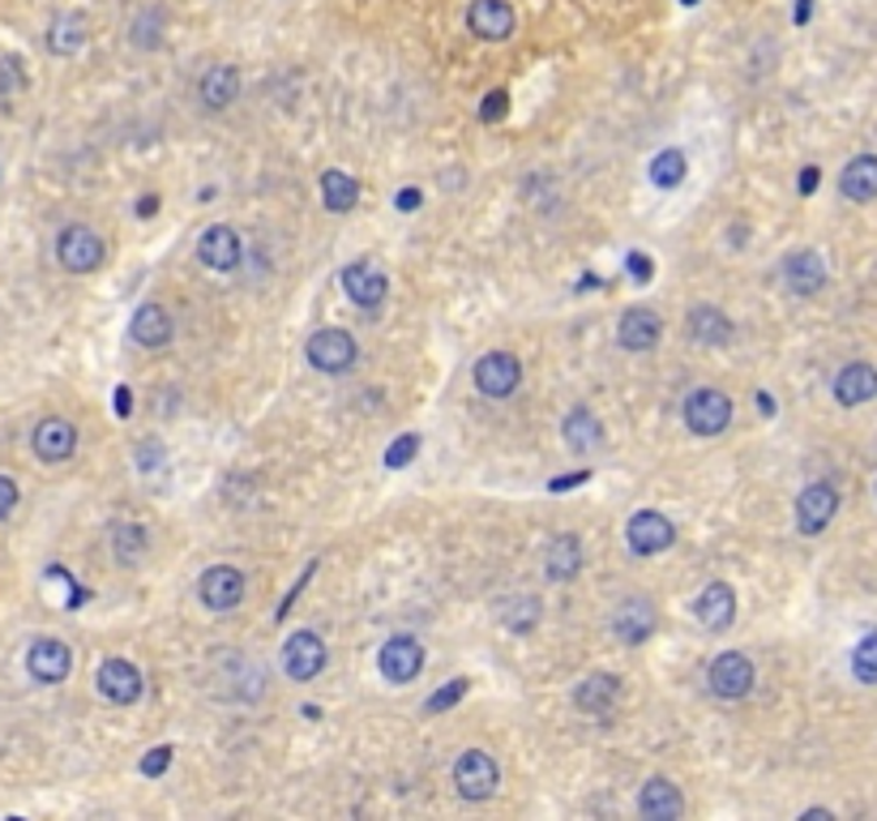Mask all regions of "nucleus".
I'll return each mask as SVG.
<instances>
[{"instance_id":"51","label":"nucleus","mask_w":877,"mask_h":821,"mask_svg":"<svg viewBox=\"0 0 877 821\" xmlns=\"http://www.w3.org/2000/svg\"><path fill=\"white\" fill-rule=\"evenodd\" d=\"M758 407H762V415H775V403H770V394H758Z\"/></svg>"},{"instance_id":"20","label":"nucleus","mask_w":877,"mask_h":821,"mask_svg":"<svg viewBox=\"0 0 877 821\" xmlns=\"http://www.w3.org/2000/svg\"><path fill=\"white\" fill-rule=\"evenodd\" d=\"M830 394H835L839 407H865L869 398H877V368L874 364H865V359L844 364V368L835 373V382H830Z\"/></svg>"},{"instance_id":"4","label":"nucleus","mask_w":877,"mask_h":821,"mask_svg":"<svg viewBox=\"0 0 877 821\" xmlns=\"http://www.w3.org/2000/svg\"><path fill=\"white\" fill-rule=\"evenodd\" d=\"M454 788H459L463 800H489V795H496V788H501V766H496L493 753H484V749L459 753V762H454Z\"/></svg>"},{"instance_id":"21","label":"nucleus","mask_w":877,"mask_h":821,"mask_svg":"<svg viewBox=\"0 0 877 821\" xmlns=\"http://www.w3.org/2000/svg\"><path fill=\"white\" fill-rule=\"evenodd\" d=\"M659 338H663V322H659L656 308H625L621 322H617V343L625 352H656Z\"/></svg>"},{"instance_id":"17","label":"nucleus","mask_w":877,"mask_h":821,"mask_svg":"<svg viewBox=\"0 0 877 821\" xmlns=\"http://www.w3.org/2000/svg\"><path fill=\"white\" fill-rule=\"evenodd\" d=\"M197 600L206 603L210 612H231L245 600V574L231 565H210L206 574L197 577Z\"/></svg>"},{"instance_id":"36","label":"nucleus","mask_w":877,"mask_h":821,"mask_svg":"<svg viewBox=\"0 0 877 821\" xmlns=\"http://www.w3.org/2000/svg\"><path fill=\"white\" fill-rule=\"evenodd\" d=\"M851 676L860 684H877V633L856 642V651H851Z\"/></svg>"},{"instance_id":"29","label":"nucleus","mask_w":877,"mask_h":821,"mask_svg":"<svg viewBox=\"0 0 877 821\" xmlns=\"http://www.w3.org/2000/svg\"><path fill=\"white\" fill-rule=\"evenodd\" d=\"M561 437H565V445L574 449V454H595L603 445V424L600 415L591 407H574L570 415H565V424H561Z\"/></svg>"},{"instance_id":"43","label":"nucleus","mask_w":877,"mask_h":821,"mask_svg":"<svg viewBox=\"0 0 877 821\" xmlns=\"http://www.w3.org/2000/svg\"><path fill=\"white\" fill-rule=\"evenodd\" d=\"M13 510H18V484L9 475H0V522L9 518Z\"/></svg>"},{"instance_id":"2","label":"nucleus","mask_w":877,"mask_h":821,"mask_svg":"<svg viewBox=\"0 0 877 821\" xmlns=\"http://www.w3.org/2000/svg\"><path fill=\"white\" fill-rule=\"evenodd\" d=\"M56 261L69 274H95L104 266V236L86 222H69L56 236Z\"/></svg>"},{"instance_id":"46","label":"nucleus","mask_w":877,"mask_h":821,"mask_svg":"<svg viewBox=\"0 0 877 821\" xmlns=\"http://www.w3.org/2000/svg\"><path fill=\"white\" fill-rule=\"evenodd\" d=\"M129 410H134V394L120 385V389H116V415H120V419H129Z\"/></svg>"},{"instance_id":"27","label":"nucleus","mask_w":877,"mask_h":821,"mask_svg":"<svg viewBox=\"0 0 877 821\" xmlns=\"http://www.w3.org/2000/svg\"><path fill=\"white\" fill-rule=\"evenodd\" d=\"M578 574H582V540L565 531V535H556L549 544V552H544V577L556 582V586H565V582H574Z\"/></svg>"},{"instance_id":"52","label":"nucleus","mask_w":877,"mask_h":821,"mask_svg":"<svg viewBox=\"0 0 877 821\" xmlns=\"http://www.w3.org/2000/svg\"><path fill=\"white\" fill-rule=\"evenodd\" d=\"M686 4H698V0H686Z\"/></svg>"},{"instance_id":"48","label":"nucleus","mask_w":877,"mask_h":821,"mask_svg":"<svg viewBox=\"0 0 877 821\" xmlns=\"http://www.w3.org/2000/svg\"><path fill=\"white\" fill-rule=\"evenodd\" d=\"M394 206H398V210H407V215H412V210H420V192H415V189L398 192V197H394Z\"/></svg>"},{"instance_id":"30","label":"nucleus","mask_w":877,"mask_h":821,"mask_svg":"<svg viewBox=\"0 0 877 821\" xmlns=\"http://www.w3.org/2000/svg\"><path fill=\"white\" fill-rule=\"evenodd\" d=\"M839 189L848 201L865 206V201H877V155H856L844 176H839Z\"/></svg>"},{"instance_id":"10","label":"nucleus","mask_w":877,"mask_h":821,"mask_svg":"<svg viewBox=\"0 0 877 821\" xmlns=\"http://www.w3.org/2000/svg\"><path fill=\"white\" fill-rule=\"evenodd\" d=\"M835 514H839V488L826 484V479L809 484L805 493L796 496V531L800 535H822L826 526L835 522Z\"/></svg>"},{"instance_id":"7","label":"nucleus","mask_w":877,"mask_h":821,"mask_svg":"<svg viewBox=\"0 0 877 821\" xmlns=\"http://www.w3.org/2000/svg\"><path fill=\"white\" fill-rule=\"evenodd\" d=\"M377 667L390 684H412L424 672V646L412 633H394L385 637V646L377 651Z\"/></svg>"},{"instance_id":"9","label":"nucleus","mask_w":877,"mask_h":821,"mask_svg":"<svg viewBox=\"0 0 877 821\" xmlns=\"http://www.w3.org/2000/svg\"><path fill=\"white\" fill-rule=\"evenodd\" d=\"M283 672L296 684H308L313 676H322L326 672V642H322V633L313 630L292 633L287 646H283Z\"/></svg>"},{"instance_id":"49","label":"nucleus","mask_w":877,"mask_h":821,"mask_svg":"<svg viewBox=\"0 0 877 821\" xmlns=\"http://www.w3.org/2000/svg\"><path fill=\"white\" fill-rule=\"evenodd\" d=\"M809 13H814V0H796V27H805V22H809Z\"/></svg>"},{"instance_id":"33","label":"nucleus","mask_w":877,"mask_h":821,"mask_svg":"<svg viewBox=\"0 0 877 821\" xmlns=\"http://www.w3.org/2000/svg\"><path fill=\"white\" fill-rule=\"evenodd\" d=\"M322 197H326V210H334V215H347V210H356L359 185L352 180V176H347V171L329 167L326 176H322Z\"/></svg>"},{"instance_id":"41","label":"nucleus","mask_w":877,"mask_h":821,"mask_svg":"<svg viewBox=\"0 0 877 821\" xmlns=\"http://www.w3.org/2000/svg\"><path fill=\"white\" fill-rule=\"evenodd\" d=\"M625 266H630L633 283H651V278H656V261H651L647 253H630V257H625Z\"/></svg>"},{"instance_id":"32","label":"nucleus","mask_w":877,"mask_h":821,"mask_svg":"<svg viewBox=\"0 0 877 821\" xmlns=\"http://www.w3.org/2000/svg\"><path fill=\"white\" fill-rule=\"evenodd\" d=\"M146 547H150V540H146V526L141 522H116L111 526V556L120 565H138L141 556H146Z\"/></svg>"},{"instance_id":"18","label":"nucleus","mask_w":877,"mask_h":821,"mask_svg":"<svg viewBox=\"0 0 877 821\" xmlns=\"http://www.w3.org/2000/svg\"><path fill=\"white\" fill-rule=\"evenodd\" d=\"M693 616H698L702 630L711 633L732 630V621H737V591L728 582H707L698 591V600H693Z\"/></svg>"},{"instance_id":"8","label":"nucleus","mask_w":877,"mask_h":821,"mask_svg":"<svg viewBox=\"0 0 877 821\" xmlns=\"http://www.w3.org/2000/svg\"><path fill=\"white\" fill-rule=\"evenodd\" d=\"M95 689L99 698H108L111 706H134L146 693V681H141V667L129 663V659H104L99 663V676H95Z\"/></svg>"},{"instance_id":"6","label":"nucleus","mask_w":877,"mask_h":821,"mask_svg":"<svg viewBox=\"0 0 877 821\" xmlns=\"http://www.w3.org/2000/svg\"><path fill=\"white\" fill-rule=\"evenodd\" d=\"M659 625V607L651 600H642V595H630V600H621L612 607V616H608V630L617 642H625V646H642V642H651V633Z\"/></svg>"},{"instance_id":"14","label":"nucleus","mask_w":877,"mask_h":821,"mask_svg":"<svg viewBox=\"0 0 877 821\" xmlns=\"http://www.w3.org/2000/svg\"><path fill=\"white\" fill-rule=\"evenodd\" d=\"M240 257H245V245H240V231H236V227L215 222V227L201 231V240H197V261H201L206 270L231 274L240 266Z\"/></svg>"},{"instance_id":"22","label":"nucleus","mask_w":877,"mask_h":821,"mask_svg":"<svg viewBox=\"0 0 877 821\" xmlns=\"http://www.w3.org/2000/svg\"><path fill=\"white\" fill-rule=\"evenodd\" d=\"M343 291H347V300L356 304V308H382L385 304V291H390V283H385V274L377 266H368V261H352V266H343Z\"/></svg>"},{"instance_id":"37","label":"nucleus","mask_w":877,"mask_h":821,"mask_svg":"<svg viewBox=\"0 0 877 821\" xmlns=\"http://www.w3.org/2000/svg\"><path fill=\"white\" fill-rule=\"evenodd\" d=\"M466 684H471L466 676H454V681L445 684V689H437V693H433V698H428L424 706H428L433 714L450 711V706H459V702H463V693H466Z\"/></svg>"},{"instance_id":"28","label":"nucleus","mask_w":877,"mask_h":821,"mask_svg":"<svg viewBox=\"0 0 877 821\" xmlns=\"http://www.w3.org/2000/svg\"><path fill=\"white\" fill-rule=\"evenodd\" d=\"M617 698H621V676L612 672H595L574 689V706L582 714H608L617 706Z\"/></svg>"},{"instance_id":"40","label":"nucleus","mask_w":877,"mask_h":821,"mask_svg":"<svg viewBox=\"0 0 877 821\" xmlns=\"http://www.w3.org/2000/svg\"><path fill=\"white\" fill-rule=\"evenodd\" d=\"M505 108H510V95H505V90H489V99H484V108H480V120H484V125H496V120L505 116Z\"/></svg>"},{"instance_id":"31","label":"nucleus","mask_w":877,"mask_h":821,"mask_svg":"<svg viewBox=\"0 0 877 821\" xmlns=\"http://www.w3.org/2000/svg\"><path fill=\"white\" fill-rule=\"evenodd\" d=\"M86 48V18L78 13H60L48 27V52L52 56H78Z\"/></svg>"},{"instance_id":"25","label":"nucleus","mask_w":877,"mask_h":821,"mask_svg":"<svg viewBox=\"0 0 877 821\" xmlns=\"http://www.w3.org/2000/svg\"><path fill=\"white\" fill-rule=\"evenodd\" d=\"M240 95V69L231 65H210L201 78H197V103L206 111H227Z\"/></svg>"},{"instance_id":"12","label":"nucleus","mask_w":877,"mask_h":821,"mask_svg":"<svg viewBox=\"0 0 877 821\" xmlns=\"http://www.w3.org/2000/svg\"><path fill=\"white\" fill-rule=\"evenodd\" d=\"M30 449H35L39 463H69L78 454V428H73V419H65V415L39 419L35 433H30Z\"/></svg>"},{"instance_id":"11","label":"nucleus","mask_w":877,"mask_h":821,"mask_svg":"<svg viewBox=\"0 0 877 821\" xmlns=\"http://www.w3.org/2000/svg\"><path fill=\"white\" fill-rule=\"evenodd\" d=\"M471 382H475V389H480L484 398H510L522 382L519 356H514V352H489V356H480Z\"/></svg>"},{"instance_id":"15","label":"nucleus","mask_w":877,"mask_h":821,"mask_svg":"<svg viewBox=\"0 0 877 821\" xmlns=\"http://www.w3.org/2000/svg\"><path fill=\"white\" fill-rule=\"evenodd\" d=\"M27 672L35 684H60L73 672V651L60 637H35L27 651Z\"/></svg>"},{"instance_id":"24","label":"nucleus","mask_w":877,"mask_h":821,"mask_svg":"<svg viewBox=\"0 0 877 821\" xmlns=\"http://www.w3.org/2000/svg\"><path fill=\"white\" fill-rule=\"evenodd\" d=\"M638 813L647 821H677L686 813V795L672 779H647L642 792H638Z\"/></svg>"},{"instance_id":"34","label":"nucleus","mask_w":877,"mask_h":821,"mask_svg":"<svg viewBox=\"0 0 877 821\" xmlns=\"http://www.w3.org/2000/svg\"><path fill=\"white\" fill-rule=\"evenodd\" d=\"M686 155L681 150H659L656 159H651V185H659V189H677L681 180H686Z\"/></svg>"},{"instance_id":"44","label":"nucleus","mask_w":877,"mask_h":821,"mask_svg":"<svg viewBox=\"0 0 877 821\" xmlns=\"http://www.w3.org/2000/svg\"><path fill=\"white\" fill-rule=\"evenodd\" d=\"M18 69V60H4L0 65V90H18L22 86V73H13Z\"/></svg>"},{"instance_id":"3","label":"nucleus","mask_w":877,"mask_h":821,"mask_svg":"<svg viewBox=\"0 0 877 821\" xmlns=\"http://www.w3.org/2000/svg\"><path fill=\"white\" fill-rule=\"evenodd\" d=\"M304 356H308V364H313L317 373H326V377H343V373L359 359V347L347 329L326 326V329H317V334H308Z\"/></svg>"},{"instance_id":"39","label":"nucleus","mask_w":877,"mask_h":821,"mask_svg":"<svg viewBox=\"0 0 877 821\" xmlns=\"http://www.w3.org/2000/svg\"><path fill=\"white\" fill-rule=\"evenodd\" d=\"M167 463V454H164V445L159 441H141L138 445V466L146 471V475H155L159 466Z\"/></svg>"},{"instance_id":"1","label":"nucleus","mask_w":877,"mask_h":821,"mask_svg":"<svg viewBox=\"0 0 877 821\" xmlns=\"http://www.w3.org/2000/svg\"><path fill=\"white\" fill-rule=\"evenodd\" d=\"M681 419L693 437H719L728 424H732V398L715 385H698L681 403Z\"/></svg>"},{"instance_id":"26","label":"nucleus","mask_w":877,"mask_h":821,"mask_svg":"<svg viewBox=\"0 0 877 821\" xmlns=\"http://www.w3.org/2000/svg\"><path fill=\"white\" fill-rule=\"evenodd\" d=\"M171 313H167L164 304H141L138 313H134V322H129V338L146 347V352H159L171 343Z\"/></svg>"},{"instance_id":"23","label":"nucleus","mask_w":877,"mask_h":821,"mask_svg":"<svg viewBox=\"0 0 877 821\" xmlns=\"http://www.w3.org/2000/svg\"><path fill=\"white\" fill-rule=\"evenodd\" d=\"M686 329H689V343H698V347H728L732 334H737V326L728 322V313L719 304H693Z\"/></svg>"},{"instance_id":"5","label":"nucleus","mask_w":877,"mask_h":821,"mask_svg":"<svg viewBox=\"0 0 877 821\" xmlns=\"http://www.w3.org/2000/svg\"><path fill=\"white\" fill-rule=\"evenodd\" d=\"M753 681H758L753 659L740 655V651H723V655H715L711 667H707V684H711L715 698H723V702L749 698V693H753Z\"/></svg>"},{"instance_id":"35","label":"nucleus","mask_w":877,"mask_h":821,"mask_svg":"<svg viewBox=\"0 0 877 821\" xmlns=\"http://www.w3.org/2000/svg\"><path fill=\"white\" fill-rule=\"evenodd\" d=\"M540 616H544V607H540V600H531V595H519V600H510L501 607L505 630H514V633H526Z\"/></svg>"},{"instance_id":"45","label":"nucleus","mask_w":877,"mask_h":821,"mask_svg":"<svg viewBox=\"0 0 877 821\" xmlns=\"http://www.w3.org/2000/svg\"><path fill=\"white\" fill-rule=\"evenodd\" d=\"M818 185H822V167H805L800 171V192L809 197V192H818Z\"/></svg>"},{"instance_id":"42","label":"nucleus","mask_w":877,"mask_h":821,"mask_svg":"<svg viewBox=\"0 0 877 821\" xmlns=\"http://www.w3.org/2000/svg\"><path fill=\"white\" fill-rule=\"evenodd\" d=\"M415 445H420V437H398L394 441V449L385 454V466H403L415 458Z\"/></svg>"},{"instance_id":"50","label":"nucleus","mask_w":877,"mask_h":821,"mask_svg":"<svg viewBox=\"0 0 877 821\" xmlns=\"http://www.w3.org/2000/svg\"><path fill=\"white\" fill-rule=\"evenodd\" d=\"M155 206H159V197H141L138 215H141V219H150V215H155Z\"/></svg>"},{"instance_id":"38","label":"nucleus","mask_w":877,"mask_h":821,"mask_svg":"<svg viewBox=\"0 0 877 821\" xmlns=\"http://www.w3.org/2000/svg\"><path fill=\"white\" fill-rule=\"evenodd\" d=\"M171 753H176L171 744H159V749H150V753L141 758V774H146V779H159V774H167V766H171Z\"/></svg>"},{"instance_id":"13","label":"nucleus","mask_w":877,"mask_h":821,"mask_svg":"<svg viewBox=\"0 0 877 821\" xmlns=\"http://www.w3.org/2000/svg\"><path fill=\"white\" fill-rule=\"evenodd\" d=\"M625 540H630L638 556H659V552H668L677 544V522L668 514H659V510H638L630 526H625Z\"/></svg>"},{"instance_id":"16","label":"nucleus","mask_w":877,"mask_h":821,"mask_svg":"<svg viewBox=\"0 0 877 821\" xmlns=\"http://www.w3.org/2000/svg\"><path fill=\"white\" fill-rule=\"evenodd\" d=\"M514 4L510 0H471L466 4V30L484 43H505L514 34Z\"/></svg>"},{"instance_id":"19","label":"nucleus","mask_w":877,"mask_h":821,"mask_svg":"<svg viewBox=\"0 0 877 821\" xmlns=\"http://www.w3.org/2000/svg\"><path fill=\"white\" fill-rule=\"evenodd\" d=\"M784 287L800 296V300H809V296H818L826 287V261L814 253V248H796L788 253V261H784Z\"/></svg>"},{"instance_id":"47","label":"nucleus","mask_w":877,"mask_h":821,"mask_svg":"<svg viewBox=\"0 0 877 821\" xmlns=\"http://www.w3.org/2000/svg\"><path fill=\"white\" fill-rule=\"evenodd\" d=\"M582 479H591V471H574V475H561V479L552 484V493H561V488H578Z\"/></svg>"}]
</instances>
